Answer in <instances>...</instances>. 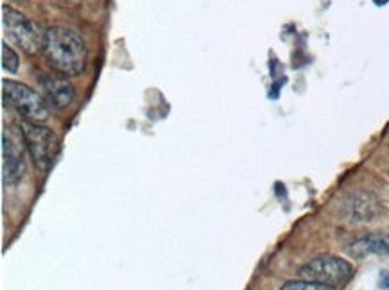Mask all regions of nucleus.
<instances>
[{
  "label": "nucleus",
  "mask_w": 389,
  "mask_h": 290,
  "mask_svg": "<svg viewBox=\"0 0 389 290\" xmlns=\"http://www.w3.org/2000/svg\"><path fill=\"white\" fill-rule=\"evenodd\" d=\"M43 56L56 72L68 77L81 75L87 70V43L74 29L54 25L43 34Z\"/></svg>",
  "instance_id": "nucleus-1"
},
{
  "label": "nucleus",
  "mask_w": 389,
  "mask_h": 290,
  "mask_svg": "<svg viewBox=\"0 0 389 290\" xmlns=\"http://www.w3.org/2000/svg\"><path fill=\"white\" fill-rule=\"evenodd\" d=\"M18 129H20V137L25 144V149L33 158L34 165L42 172H47L54 165L59 149H61L58 135L45 125L29 121H22Z\"/></svg>",
  "instance_id": "nucleus-2"
},
{
  "label": "nucleus",
  "mask_w": 389,
  "mask_h": 290,
  "mask_svg": "<svg viewBox=\"0 0 389 290\" xmlns=\"http://www.w3.org/2000/svg\"><path fill=\"white\" fill-rule=\"evenodd\" d=\"M2 100H4V106L15 109L22 116V121L43 124L49 119L50 108L43 100L42 93H38L36 90L24 83L4 79L2 81Z\"/></svg>",
  "instance_id": "nucleus-3"
},
{
  "label": "nucleus",
  "mask_w": 389,
  "mask_h": 290,
  "mask_svg": "<svg viewBox=\"0 0 389 290\" xmlns=\"http://www.w3.org/2000/svg\"><path fill=\"white\" fill-rule=\"evenodd\" d=\"M2 27L9 42L20 47L25 54H36L43 49V34L40 33L38 25L25 17L24 13L11 6H2Z\"/></svg>",
  "instance_id": "nucleus-4"
},
{
  "label": "nucleus",
  "mask_w": 389,
  "mask_h": 290,
  "mask_svg": "<svg viewBox=\"0 0 389 290\" xmlns=\"http://www.w3.org/2000/svg\"><path fill=\"white\" fill-rule=\"evenodd\" d=\"M298 274L303 280H311V282L323 283L328 287H341L353 276V267L350 261L343 260L337 257H318L312 258L300 267Z\"/></svg>",
  "instance_id": "nucleus-5"
},
{
  "label": "nucleus",
  "mask_w": 389,
  "mask_h": 290,
  "mask_svg": "<svg viewBox=\"0 0 389 290\" xmlns=\"http://www.w3.org/2000/svg\"><path fill=\"white\" fill-rule=\"evenodd\" d=\"M25 144L8 129L2 133V179L4 187H15L25 176Z\"/></svg>",
  "instance_id": "nucleus-6"
},
{
  "label": "nucleus",
  "mask_w": 389,
  "mask_h": 290,
  "mask_svg": "<svg viewBox=\"0 0 389 290\" xmlns=\"http://www.w3.org/2000/svg\"><path fill=\"white\" fill-rule=\"evenodd\" d=\"M38 86L50 109H65L75 97L74 86L58 74H42L38 77Z\"/></svg>",
  "instance_id": "nucleus-7"
},
{
  "label": "nucleus",
  "mask_w": 389,
  "mask_h": 290,
  "mask_svg": "<svg viewBox=\"0 0 389 290\" xmlns=\"http://www.w3.org/2000/svg\"><path fill=\"white\" fill-rule=\"evenodd\" d=\"M381 203L369 192H357L344 203V215L352 222H369L381 213Z\"/></svg>",
  "instance_id": "nucleus-8"
},
{
  "label": "nucleus",
  "mask_w": 389,
  "mask_h": 290,
  "mask_svg": "<svg viewBox=\"0 0 389 290\" xmlns=\"http://www.w3.org/2000/svg\"><path fill=\"white\" fill-rule=\"evenodd\" d=\"M348 253L353 258H366L369 254H389V228L382 233H372L348 247Z\"/></svg>",
  "instance_id": "nucleus-9"
},
{
  "label": "nucleus",
  "mask_w": 389,
  "mask_h": 290,
  "mask_svg": "<svg viewBox=\"0 0 389 290\" xmlns=\"http://www.w3.org/2000/svg\"><path fill=\"white\" fill-rule=\"evenodd\" d=\"M280 290H335L334 287L323 285V283L311 282V280H291L280 287Z\"/></svg>",
  "instance_id": "nucleus-10"
},
{
  "label": "nucleus",
  "mask_w": 389,
  "mask_h": 290,
  "mask_svg": "<svg viewBox=\"0 0 389 290\" xmlns=\"http://www.w3.org/2000/svg\"><path fill=\"white\" fill-rule=\"evenodd\" d=\"M18 67H20V59L18 54L6 42H2V68L9 74H17Z\"/></svg>",
  "instance_id": "nucleus-11"
},
{
  "label": "nucleus",
  "mask_w": 389,
  "mask_h": 290,
  "mask_svg": "<svg viewBox=\"0 0 389 290\" xmlns=\"http://www.w3.org/2000/svg\"><path fill=\"white\" fill-rule=\"evenodd\" d=\"M379 287L382 290H389V273L388 270H382L381 276H379Z\"/></svg>",
  "instance_id": "nucleus-12"
}]
</instances>
